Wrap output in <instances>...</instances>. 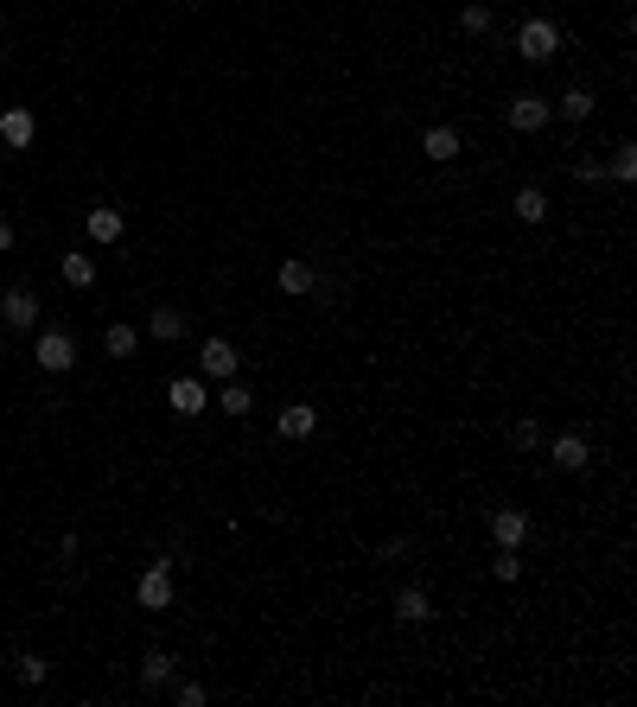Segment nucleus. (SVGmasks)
Returning <instances> with one entry per match:
<instances>
[{"label": "nucleus", "instance_id": "1", "mask_svg": "<svg viewBox=\"0 0 637 707\" xmlns=\"http://www.w3.org/2000/svg\"><path fill=\"white\" fill-rule=\"evenodd\" d=\"M0 325H7V332H32V325H39V293H32V287H7V293H0Z\"/></svg>", "mask_w": 637, "mask_h": 707}, {"label": "nucleus", "instance_id": "2", "mask_svg": "<svg viewBox=\"0 0 637 707\" xmlns=\"http://www.w3.org/2000/svg\"><path fill=\"white\" fill-rule=\"evenodd\" d=\"M516 51H523L529 64H548L561 51V32L548 26V20H523V32H516Z\"/></svg>", "mask_w": 637, "mask_h": 707}, {"label": "nucleus", "instance_id": "3", "mask_svg": "<svg viewBox=\"0 0 637 707\" xmlns=\"http://www.w3.org/2000/svg\"><path fill=\"white\" fill-rule=\"evenodd\" d=\"M32 357H39V370L64 376V370L77 364V338L71 332H39V351H32Z\"/></svg>", "mask_w": 637, "mask_h": 707}, {"label": "nucleus", "instance_id": "4", "mask_svg": "<svg viewBox=\"0 0 637 707\" xmlns=\"http://www.w3.org/2000/svg\"><path fill=\"white\" fill-rule=\"evenodd\" d=\"M134 599H141L147 612H166L172 606V561H153L141 574V586H134Z\"/></svg>", "mask_w": 637, "mask_h": 707}, {"label": "nucleus", "instance_id": "5", "mask_svg": "<svg viewBox=\"0 0 637 707\" xmlns=\"http://www.w3.org/2000/svg\"><path fill=\"white\" fill-rule=\"evenodd\" d=\"M236 364H243V357H236V344H230V338H204V351H198V370H204V376L230 383Z\"/></svg>", "mask_w": 637, "mask_h": 707}, {"label": "nucleus", "instance_id": "6", "mask_svg": "<svg viewBox=\"0 0 637 707\" xmlns=\"http://www.w3.org/2000/svg\"><path fill=\"white\" fill-rule=\"evenodd\" d=\"M504 115H510L516 134H536V128H548V96H529V90H523V96H510Z\"/></svg>", "mask_w": 637, "mask_h": 707}, {"label": "nucleus", "instance_id": "7", "mask_svg": "<svg viewBox=\"0 0 637 707\" xmlns=\"http://www.w3.org/2000/svg\"><path fill=\"white\" fill-rule=\"evenodd\" d=\"M548 459H555L561 472H587V465H593V446H587V434H555Z\"/></svg>", "mask_w": 637, "mask_h": 707}, {"label": "nucleus", "instance_id": "8", "mask_svg": "<svg viewBox=\"0 0 637 707\" xmlns=\"http://www.w3.org/2000/svg\"><path fill=\"white\" fill-rule=\"evenodd\" d=\"M274 281H281V293H287V300H300V293H313V287H319V274H313V262H300V255H287Z\"/></svg>", "mask_w": 637, "mask_h": 707}, {"label": "nucleus", "instance_id": "9", "mask_svg": "<svg viewBox=\"0 0 637 707\" xmlns=\"http://www.w3.org/2000/svg\"><path fill=\"white\" fill-rule=\"evenodd\" d=\"M523 536H529V516L523 510H491V542L497 548H523Z\"/></svg>", "mask_w": 637, "mask_h": 707}, {"label": "nucleus", "instance_id": "10", "mask_svg": "<svg viewBox=\"0 0 637 707\" xmlns=\"http://www.w3.org/2000/svg\"><path fill=\"white\" fill-rule=\"evenodd\" d=\"M281 440H313L319 434V408H306V402H294V408H281Z\"/></svg>", "mask_w": 637, "mask_h": 707}, {"label": "nucleus", "instance_id": "11", "mask_svg": "<svg viewBox=\"0 0 637 707\" xmlns=\"http://www.w3.org/2000/svg\"><path fill=\"white\" fill-rule=\"evenodd\" d=\"M166 402L179 408V415H204V408H211V395H204V383H198V376H179V383L166 389Z\"/></svg>", "mask_w": 637, "mask_h": 707}, {"label": "nucleus", "instance_id": "12", "mask_svg": "<svg viewBox=\"0 0 637 707\" xmlns=\"http://www.w3.org/2000/svg\"><path fill=\"white\" fill-rule=\"evenodd\" d=\"M32 134H39V122H32V109H7V115H0V141H7L13 153H20V147H32Z\"/></svg>", "mask_w": 637, "mask_h": 707}, {"label": "nucleus", "instance_id": "13", "mask_svg": "<svg viewBox=\"0 0 637 707\" xmlns=\"http://www.w3.org/2000/svg\"><path fill=\"white\" fill-rule=\"evenodd\" d=\"M395 618H402V625H427V618H434V599H427L421 586H402V593H395Z\"/></svg>", "mask_w": 637, "mask_h": 707}, {"label": "nucleus", "instance_id": "14", "mask_svg": "<svg viewBox=\"0 0 637 707\" xmlns=\"http://www.w3.org/2000/svg\"><path fill=\"white\" fill-rule=\"evenodd\" d=\"M510 211L523 223H548V192H542V185H523V192L510 198Z\"/></svg>", "mask_w": 637, "mask_h": 707}, {"label": "nucleus", "instance_id": "15", "mask_svg": "<svg viewBox=\"0 0 637 707\" xmlns=\"http://www.w3.org/2000/svg\"><path fill=\"white\" fill-rule=\"evenodd\" d=\"M122 236V211L115 204H90V243H115Z\"/></svg>", "mask_w": 637, "mask_h": 707}, {"label": "nucleus", "instance_id": "16", "mask_svg": "<svg viewBox=\"0 0 637 707\" xmlns=\"http://www.w3.org/2000/svg\"><path fill=\"white\" fill-rule=\"evenodd\" d=\"M421 153H427V160H440V166L459 160V134H453V128H427V134H421Z\"/></svg>", "mask_w": 637, "mask_h": 707}, {"label": "nucleus", "instance_id": "17", "mask_svg": "<svg viewBox=\"0 0 637 707\" xmlns=\"http://www.w3.org/2000/svg\"><path fill=\"white\" fill-rule=\"evenodd\" d=\"M147 332H153V338H166V344H172V338H185V313H179V306H153Z\"/></svg>", "mask_w": 637, "mask_h": 707}, {"label": "nucleus", "instance_id": "18", "mask_svg": "<svg viewBox=\"0 0 637 707\" xmlns=\"http://www.w3.org/2000/svg\"><path fill=\"white\" fill-rule=\"evenodd\" d=\"M548 109H555L561 122H587V115H593V90H567L561 102H548Z\"/></svg>", "mask_w": 637, "mask_h": 707}, {"label": "nucleus", "instance_id": "19", "mask_svg": "<svg viewBox=\"0 0 637 707\" xmlns=\"http://www.w3.org/2000/svg\"><path fill=\"white\" fill-rule=\"evenodd\" d=\"M58 268H64V281H71V287H96V255L77 249V255H64Z\"/></svg>", "mask_w": 637, "mask_h": 707}, {"label": "nucleus", "instance_id": "20", "mask_svg": "<svg viewBox=\"0 0 637 707\" xmlns=\"http://www.w3.org/2000/svg\"><path fill=\"white\" fill-rule=\"evenodd\" d=\"M141 682L147 688H166L172 682V657H166V650H147V657H141Z\"/></svg>", "mask_w": 637, "mask_h": 707}, {"label": "nucleus", "instance_id": "21", "mask_svg": "<svg viewBox=\"0 0 637 707\" xmlns=\"http://www.w3.org/2000/svg\"><path fill=\"white\" fill-rule=\"evenodd\" d=\"M217 408H223V415H236V421H243L255 402H249V389H243V383H236V376H230V383H223V395H217Z\"/></svg>", "mask_w": 637, "mask_h": 707}, {"label": "nucleus", "instance_id": "22", "mask_svg": "<svg viewBox=\"0 0 637 707\" xmlns=\"http://www.w3.org/2000/svg\"><path fill=\"white\" fill-rule=\"evenodd\" d=\"M134 344H141V338H134V325H109V332H102V351H109V357H134Z\"/></svg>", "mask_w": 637, "mask_h": 707}, {"label": "nucleus", "instance_id": "23", "mask_svg": "<svg viewBox=\"0 0 637 707\" xmlns=\"http://www.w3.org/2000/svg\"><path fill=\"white\" fill-rule=\"evenodd\" d=\"M606 172H612V179H637V147H631V141H618V147H612V160H606Z\"/></svg>", "mask_w": 637, "mask_h": 707}, {"label": "nucleus", "instance_id": "24", "mask_svg": "<svg viewBox=\"0 0 637 707\" xmlns=\"http://www.w3.org/2000/svg\"><path fill=\"white\" fill-rule=\"evenodd\" d=\"M459 26H466V32H491V7H485V0H466V13H459Z\"/></svg>", "mask_w": 637, "mask_h": 707}, {"label": "nucleus", "instance_id": "25", "mask_svg": "<svg viewBox=\"0 0 637 707\" xmlns=\"http://www.w3.org/2000/svg\"><path fill=\"white\" fill-rule=\"evenodd\" d=\"M45 676H51V663H45V657H20V682H26V688H39Z\"/></svg>", "mask_w": 637, "mask_h": 707}, {"label": "nucleus", "instance_id": "26", "mask_svg": "<svg viewBox=\"0 0 637 707\" xmlns=\"http://www.w3.org/2000/svg\"><path fill=\"white\" fill-rule=\"evenodd\" d=\"M491 574H497V580H516V574H523V561H516V548H497Z\"/></svg>", "mask_w": 637, "mask_h": 707}, {"label": "nucleus", "instance_id": "27", "mask_svg": "<svg viewBox=\"0 0 637 707\" xmlns=\"http://www.w3.org/2000/svg\"><path fill=\"white\" fill-rule=\"evenodd\" d=\"M510 440H516V446H542V427H536V421H516Z\"/></svg>", "mask_w": 637, "mask_h": 707}, {"label": "nucleus", "instance_id": "28", "mask_svg": "<svg viewBox=\"0 0 637 707\" xmlns=\"http://www.w3.org/2000/svg\"><path fill=\"white\" fill-rule=\"evenodd\" d=\"M172 701H179V707H204V688L198 682H179V688H172Z\"/></svg>", "mask_w": 637, "mask_h": 707}, {"label": "nucleus", "instance_id": "29", "mask_svg": "<svg viewBox=\"0 0 637 707\" xmlns=\"http://www.w3.org/2000/svg\"><path fill=\"white\" fill-rule=\"evenodd\" d=\"M0 249H13V217H0Z\"/></svg>", "mask_w": 637, "mask_h": 707}, {"label": "nucleus", "instance_id": "30", "mask_svg": "<svg viewBox=\"0 0 637 707\" xmlns=\"http://www.w3.org/2000/svg\"><path fill=\"white\" fill-rule=\"evenodd\" d=\"M0 344H7V325H0Z\"/></svg>", "mask_w": 637, "mask_h": 707}]
</instances>
